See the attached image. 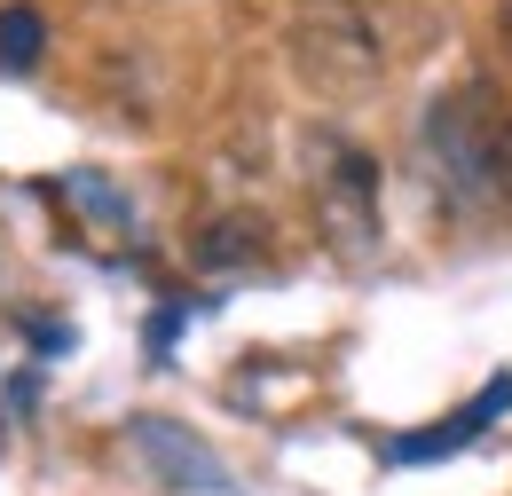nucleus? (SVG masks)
I'll list each match as a JSON object with an SVG mask.
<instances>
[{"label":"nucleus","instance_id":"1","mask_svg":"<svg viewBox=\"0 0 512 496\" xmlns=\"http://www.w3.org/2000/svg\"><path fill=\"white\" fill-rule=\"evenodd\" d=\"M284 48H292V71H300L316 95H331V103L371 95L386 79V32H379V16H371L363 0H300Z\"/></svg>","mask_w":512,"mask_h":496},{"label":"nucleus","instance_id":"2","mask_svg":"<svg viewBox=\"0 0 512 496\" xmlns=\"http://www.w3.org/2000/svg\"><path fill=\"white\" fill-rule=\"evenodd\" d=\"M300 174H308V197H316V221L323 237L347 252V260H371L379 252V158L363 150V142H347V134H331V126H316V134H300Z\"/></svg>","mask_w":512,"mask_h":496},{"label":"nucleus","instance_id":"3","mask_svg":"<svg viewBox=\"0 0 512 496\" xmlns=\"http://www.w3.org/2000/svg\"><path fill=\"white\" fill-rule=\"evenodd\" d=\"M489 103L497 95L481 79H465L426 111V150H434V166H442V182L457 197H489L497 189V111Z\"/></svg>","mask_w":512,"mask_h":496},{"label":"nucleus","instance_id":"4","mask_svg":"<svg viewBox=\"0 0 512 496\" xmlns=\"http://www.w3.org/2000/svg\"><path fill=\"white\" fill-rule=\"evenodd\" d=\"M127 441L142 449V465H150L166 489H190V496H229L237 489V473H229L190 426H174V418H134Z\"/></svg>","mask_w":512,"mask_h":496},{"label":"nucleus","instance_id":"5","mask_svg":"<svg viewBox=\"0 0 512 496\" xmlns=\"http://www.w3.org/2000/svg\"><path fill=\"white\" fill-rule=\"evenodd\" d=\"M190 260L205 276H237V268H260L268 260V221L245 213V205H229V213H205L190 237Z\"/></svg>","mask_w":512,"mask_h":496},{"label":"nucleus","instance_id":"6","mask_svg":"<svg viewBox=\"0 0 512 496\" xmlns=\"http://www.w3.org/2000/svg\"><path fill=\"white\" fill-rule=\"evenodd\" d=\"M40 56H48V16L32 0L0 8V71H32Z\"/></svg>","mask_w":512,"mask_h":496},{"label":"nucleus","instance_id":"7","mask_svg":"<svg viewBox=\"0 0 512 496\" xmlns=\"http://www.w3.org/2000/svg\"><path fill=\"white\" fill-rule=\"evenodd\" d=\"M497 197L512 205V119L497 126Z\"/></svg>","mask_w":512,"mask_h":496},{"label":"nucleus","instance_id":"8","mask_svg":"<svg viewBox=\"0 0 512 496\" xmlns=\"http://www.w3.org/2000/svg\"><path fill=\"white\" fill-rule=\"evenodd\" d=\"M497 40H505V56H512V0H497Z\"/></svg>","mask_w":512,"mask_h":496}]
</instances>
